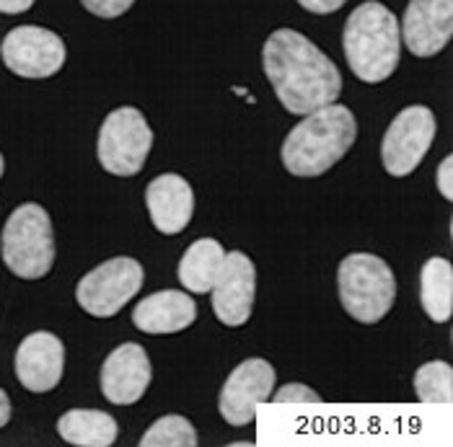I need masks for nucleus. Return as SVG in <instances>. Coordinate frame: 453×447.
I'll return each mask as SVG.
<instances>
[{"mask_svg":"<svg viewBox=\"0 0 453 447\" xmlns=\"http://www.w3.org/2000/svg\"><path fill=\"white\" fill-rule=\"evenodd\" d=\"M0 254L5 267L21 279H42L55 264V233L44 207H16L3 228Z\"/></svg>","mask_w":453,"mask_h":447,"instance_id":"20e7f679","label":"nucleus"},{"mask_svg":"<svg viewBox=\"0 0 453 447\" xmlns=\"http://www.w3.org/2000/svg\"><path fill=\"white\" fill-rule=\"evenodd\" d=\"M273 385H275V367L267 360L262 357L244 360L223 383V390L218 398L220 416L231 427L251 424L257 409L273 398Z\"/></svg>","mask_w":453,"mask_h":447,"instance_id":"9d476101","label":"nucleus"},{"mask_svg":"<svg viewBox=\"0 0 453 447\" xmlns=\"http://www.w3.org/2000/svg\"><path fill=\"white\" fill-rule=\"evenodd\" d=\"M301 8H306L309 13H316V16H326V13H334L340 11L348 0H298Z\"/></svg>","mask_w":453,"mask_h":447,"instance_id":"393cba45","label":"nucleus"},{"mask_svg":"<svg viewBox=\"0 0 453 447\" xmlns=\"http://www.w3.org/2000/svg\"><path fill=\"white\" fill-rule=\"evenodd\" d=\"M145 272L133 256H117L99 264L75 287L78 306L94 318H111L125 308L142 287Z\"/></svg>","mask_w":453,"mask_h":447,"instance_id":"0eeeda50","label":"nucleus"},{"mask_svg":"<svg viewBox=\"0 0 453 447\" xmlns=\"http://www.w3.org/2000/svg\"><path fill=\"white\" fill-rule=\"evenodd\" d=\"M435 181H438L441 194L451 202L453 200V158L451 155H446V158H443V163H441V169H438Z\"/></svg>","mask_w":453,"mask_h":447,"instance_id":"b1692460","label":"nucleus"},{"mask_svg":"<svg viewBox=\"0 0 453 447\" xmlns=\"http://www.w3.org/2000/svg\"><path fill=\"white\" fill-rule=\"evenodd\" d=\"M83 8L99 19H119L122 13H127L133 8L135 0H81Z\"/></svg>","mask_w":453,"mask_h":447,"instance_id":"5701e85b","label":"nucleus"},{"mask_svg":"<svg viewBox=\"0 0 453 447\" xmlns=\"http://www.w3.org/2000/svg\"><path fill=\"white\" fill-rule=\"evenodd\" d=\"M145 205L150 223L158 233H181L195 215V192L189 181L179 173H161L145 189Z\"/></svg>","mask_w":453,"mask_h":447,"instance_id":"2eb2a0df","label":"nucleus"},{"mask_svg":"<svg viewBox=\"0 0 453 447\" xmlns=\"http://www.w3.org/2000/svg\"><path fill=\"white\" fill-rule=\"evenodd\" d=\"M342 308L355 321L379 323L396 300V277L376 254H349L337 269Z\"/></svg>","mask_w":453,"mask_h":447,"instance_id":"39448f33","label":"nucleus"},{"mask_svg":"<svg viewBox=\"0 0 453 447\" xmlns=\"http://www.w3.org/2000/svg\"><path fill=\"white\" fill-rule=\"evenodd\" d=\"M35 5V0H0V13L16 16V13H27Z\"/></svg>","mask_w":453,"mask_h":447,"instance_id":"a878e982","label":"nucleus"},{"mask_svg":"<svg viewBox=\"0 0 453 447\" xmlns=\"http://www.w3.org/2000/svg\"><path fill=\"white\" fill-rule=\"evenodd\" d=\"M262 68L285 111L296 117L334 103L342 94L337 65L309 36L293 29H278L267 36L262 47Z\"/></svg>","mask_w":453,"mask_h":447,"instance_id":"f257e3e1","label":"nucleus"},{"mask_svg":"<svg viewBox=\"0 0 453 447\" xmlns=\"http://www.w3.org/2000/svg\"><path fill=\"white\" fill-rule=\"evenodd\" d=\"M419 303L433 323H446L453 315V267L449 259L433 256L419 272Z\"/></svg>","mask_w":453,"mask_h":447,"instance_id":"a211bd4d","label":"nucleus"},{"mask_svg":"<svg viewBox=\"0 0 453 447\" xmlns=\"http://www.w3.org/2000/svg\"><path fill=\"white\" fill-rule=\"evenodd\" d=\"M197 443L200 440H197L195 427L189 424V419L179 413L161 416L140 437V447H197Z\"/></svg>","mask_w":453,"mask_h":447,"instance_id":"412c9836","label":"nucleus"},{"mask_svg":"<svg viewBox=\"0 0 453 447\" xmlns=\"http://www.w3.org/2000/svg\"><path fill=\"white\" fill-rule=\"evenodd\" d=\"M65 373V345L50 334H29L16 352V378L32 393H50Z\"/></svg>","mask_w":453,"mask_h":447,"instance_id":"4468645a","label":"nucleus"},{"mask_svg":"<svg viewBox=\"0 0 453 447\" xmlns=\"http://www.w3.org/2000/svg\"><path fill=\"white\" fill-rule=\"evenodd\" d=\"M11 421V401H8V393L0 388V427H5Z\"/></svg>","mask_w":453,"mask_h":447,"instance_id":"bb28decb","label":"nucleus"},{"mask_svg":"<svg viewBox=\"0 0 453 447\" xmlns=\"http://www.w3.org/2000/svg\"><path fill=\"white\" fill-rule=\"evenodd\" d=\"M0 55H3L5 68L16 72L19 78H29V80L52 78L55 72L63 70L68 60L65 42L55 32L42 29V27L11 29L3 39Z\"/></svg>","mask_w":453,"mask_h":447,"instance_id":"1a4fd4ad","label":"nucleus"},{"mask_svg":"<svg viewBox=\"0 0 453 447\" xmlns=\"http://www.w3.org/2000/svg\"><path fill=\"white\" fill-rule=\"evenodd\" d=\"M399 34L415 57L438 55L451 42L453 0H410Z\"/></svg>","mask_w":453,"mask_h":447,"instance_id":"f8f14e48","label":"nucleus"},{"mask_svg":"<svg viewBox=\"0 0 453 447\" xmlns=\"http://www.w3.org/2000/svg\"><path fill=\"white\" fill-rule=\"evenodd\" d=\"M435 130H438V122L427 106L412 103L402 109L381 140V161H384L386 173L402 178L415 171L425 161L435 140Z\"/></svg>","mask_w":453,"mask_h":447,"instance_id":"6e6552de","label":"nucleus"},{"mask_svg":"<svg viewBox=\"0 0 453 447\" xmlns=\"http://www.w3.org/2000/svg\"><path fill=\"white\" fill-rule=\"evenodd\" d=\"M342 47L349 70L363 83H384L394 75L402 52V34L396 16L379 0L357 5L348 16Z\"/></svg>","mask_w":453,"mask_h":447,"instance_id":"7ed1b4c3","label":"nucleus"},{"mask_svg":"<svg viewBox=\"0 0 453 447\" xmlns=\"http://www.w3.org/2000/svg\"><path fill=\"white\" fill-rule=\"evenodd\" d=\"M197 321V303L179 290H161L142 298L133 310V323L142 334H179Z\"/></svg>","mask_w":453,"mask_h":447,"instance_id":"dca6fc26","label":"nucleus"},{"mask_svg":"<svg viewBox=\"0 0 453 447\" xmlns=\"http://www.w3.org/2000/svg\"><path fill=\"white\" fill-rule=\"evenodd\" d=\"M254 292H257L254 261L244 251L226 254L223 267L210 290L215 318L226 326H244L254 310Z\"/></svg>","mask_w":453,"mask_h":447,"instance_id":"9b49d317","label":"nucleus"},{"mask_svg":"<svg viewBox=\"0 0 453 447\" xmlns=\"http://www.w3.org/2000/svg\"><path fill=\"white\" fill-rule=\"evenodd\" d=\"M270 401H275V404H321V396L309 385L288 383V385L280 388L278 393H273Z\"/></svg>","mask_w":453,"mask_h":447,"instance_id":"4be33fe9","label":"nucleus"},{"mask_svg":"<svg viewBox=\"0 0 453 447\" xmlns=\"http://www.w3.org/2000/svg\"><path fill=\"white\" fill-rule=\"evenodd\" d=\"M153 148V130L135 106H119L106 114L96 140V155L106 173L138 176Z\"/></svg>","mask_w":453,"mask_h":447,"instance_id":"423d86ee","label":"nucleus"},{"mask_svg":"<svg viewBox=\"0 0 453 447\" xmlns=\"http://www.w3.org/2000/svg\"><path fill=\"white\" fill-rule=\"evenodd\" d=\"M357 138V122L348 106L326 103L298 122L282 142V166L293 176L314 178L334 169Z\"/></svg>","mask_w":453,"mask_h":447,"instance_id":"f03ea898","label":"nucleus"},{"mask_svg":"<svg viewBox=\"0 0 453 447\" xmlns=\"http://www.w3.org/2000/svg\"><path fill=\"white\" fill-rule=\"evenodd\" d=\"M60 437L75 447H109L117 443L114 416L99 409H70L58 419Z\"/></svg>","mask_w":453,"mask_h":447,"instance_id":"f3484780","label":"nucleus"},{"mask_svg":"<svg viewBox=\"0 0 453 447\" xmlns=\"http://www.w3.org/2000/svg\"><path fill=\"white\" fill-rule=\"evenodd\" d=\"M3 171H5V161H3V153H0V178H3Z\"/></svg>","mask_w":453,"mask_h":447,"instance_id":"cd10ccee","label":"nucleus"},{"mask_svg":"<svg viewBox=\"0 0 453 447\" xmlns=\"http://www.w3.org/2000/svg\"><path fill=\"white\" fill-rule=\"evenodd\" d=\"M153 378L150 360L135 342L119 345L102 365V393L117 406L138 404Z\"/></svg>","mask_w":453,"mask_h":447,"instance_id":"ddd939ff","label":"nucleus"},{"mask_svg":"<svg viewBox=\"0 0 453 447\" xmlns=\"http://www.w3.org/2000/svg\"><path fill=\"white\" fill-rule=\"evenodd\" d=\"M226 251L215 239H200L195 241L179 261V282L187 292L208 295L215 284V277L223 267Z\"/></svg>","mask_w":453,"mask_h":447,"instance_id":"6ab92c4d","label":"nucleus"},{"mask_svg":"<svg viewBox=\"0 0 453 447\" xmlns=\"http://www.w3.org/2000/svg\"><path fill=\"white\" fill-rule=\"evenodd\" d=\"M415 393L422 404H451L453 401V370L449 362L435 360L425 362L415 373Z\"/></svg>","mask_w":453,"mask_h":447,"instance_id":"aec40b11","label":"nucleus"}]
</instances>
